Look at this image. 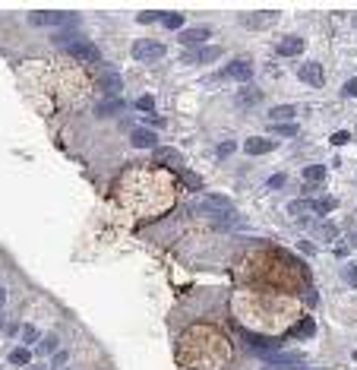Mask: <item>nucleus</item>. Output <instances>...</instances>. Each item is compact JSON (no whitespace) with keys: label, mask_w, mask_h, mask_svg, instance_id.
Instances as JSON below:
<instances>
[{"label":"nucleus","mask_w":357,"mask_h":370,"mask_svg":"<svg viewBox=\"0 0 357 370\" xmlns=\"http://www.w3.org/2000/svg\"><path fill=\"white\" fill-rule=\"evenodd\" d=\"M70 361V355H67V351H57V355H54V367H64Z\"/></svg>","instance_id":"40"},{"label":"nucleus","mask_w":357,"mask_h":370,"mask_svg":"<svg viewBox=\"0 0 357 370\" xmlns=\"http://www.w3.org/2000/svg\"><path fill=\"white\" fill-rule=\"evenodd\" d=\"M234 361V345L221 329L196 323L177 339V364L183 370H224Z\"/></svg>","instance_id":"4"},{"label":"nucleus","mask_w":357,"mask_h":370,"mask_svg":"<svg viewBox=\"0 0 357 370\" xmlns=\"http://www.w3.org/2000/svg\"><path fill=\"white\" fill-rule=\"evenodd\" d=\"M161 23H164V29L177 32V29H183V13H164V16H161Z\"/></svg>","instance_id":"24"},{"label":"nucleus","mask_w":357,"mask_h":370,"mask_svg":"<svg viewBox=\"0 0 357 370\" xmlns=\"http://www.w3.org/2000/svg\"><path fill=\"white\" fill-rule=\"evenodd\" d=\"M351 240H354V244H357V234H354V237H351Z\"/></svg>","instance_id":"45"},{"label":"nucleus","mask_w":357,"mask_h":370,"mask_svg":"<svg viewBox=\"0 0 357 370\" xmlns=\"http://www.w3.org/2000/svg\"><path fill=\"white\" fill-rule=\"evenodd\" d=\"M342 95H345V98H354V95H357V76L345 83V89H342Z\"/></svg>","instance_id":"36"},{"label":"nucleus","mask_w":357,"mask_h":370,"mask_svg":"<svg viewBox=\"0 0 357 370\" xmlns=\"http://www.w3.org/2000/svg\"><path fill=\"white\" fill-rule=\"evenodd\" d=\"M10 361L23 367V364H29V361H32V351H29L26 345H19V348H13V351H10Z\"/></svg>","instance_id":"26"},{"label":"nucleus","mask_w":357,"mask_h":370,"mask_svg":"<svg viewBox=\"0 0 357 370\" xmlns=\"http://www.w3.org/2000/svg\"><path fill=\"white\" fill-rule=\"evenodd\" d=\"M133 54L136 60H142V64H149V60H158V57H164V45L161 42H155V38H139V42H133Z\"/></svg>","instance_id":"8"},{"label":"nucleus","mask_w":357,"mask_h":370,"mask_svg":"<svg viewBox=\"0 0 357 370\" xmlns=\"http://www.w3.org/2000/svg\"><path fill=\"white\" fill-rule=\"evenodd\" d=\"M4 304H7V291H4V288H0V307H4Z\"/></svg>","instance_id":"42"},{"label":"nucleus","mask_w":357,"mask_h":370,"mask_svg":"<svg viewBox=\"0 0 357 370\" xmlns=\"http://www.w3.org/2000/svg\"><path fill=\"white\" fill-rule=\"evenodd\" d=\"M130 142H133L136 149H158V133L149 130V127H139V130L130 133Z\"/></svg>","instance_id":"11"},{"label":"nucleus","mask_w":357,"mask_h":370,"mask_svg":"<svg viewBox=\"0 0 357 370\" xmlns=\"http://www.w3.org/2000/svg\"><path fill=\"white\" fill-rule=\"evenodd\" d=\"M256 358L266 364L269 370H275V367H304V355H297V351H275V348H266V351H256Z\"/></svg>","instance_id":"7"},{"label":"nucleus","mask_w":357,"mask_h":370,"mask_svg":"<svg viewBox=\"0 0 357 370\" xmlns=\"http://www.w3.org/2000/svg\"><path fill=\"white\" fill-rule=\"evenodd\" d=\"M152 155H155V161H174V158H177L174 149H161V146H158V149H152Z\"/></svg>","instance_id":"31"},{"label":"nucleus","mask_w":357,"mask_h":370,"mask_svg":"<svg viewBox=\"0 0 357 370\" xmlns=\"http://www.w3.org/2000/svg\"><path fill=\"white\" fill-rule=\"evenodd\" d=\"M269 117H272V124H291L294 108H291V105H278V108H272V111H269Z\"/></svg>","instance_id":"22"},{"label":"nucleus","mask_w":357,"mask_h":370,"mask_svg":"<svg viewBox=\"0 0 357 370\" xmlns=\"http://www.w3.org/2000/svg\"><path fill=\"white\" fill-rule=\"evenodd\" d=\"M272 149H275V142L266 139V136H250L247 142H243V152H247V155H266Z\"/></svg>","instance_id":"17"},{"label":"nucleus","mask_w":357,"mask_h":370,"mask_svg":"<svg viewBox=\"0 0 357 370\" xmlns=\"http://www.w3.org/2000/svg\"><path fill=\"white\" fill-rule=\"evenodd\" d=\"M215 57H221V48H199V51H186L183 54V60L186 64H212Z\"/></svg>","instance_id":"15"},{"label":"nucleus","mask_w":357,"mask_h":370,"mask_svg":"<svg viewBox=\"0 0 357 370\" xmlns=\"http://www.w3.org/2000/svg\"><path fill=\"white\" fill-rule=\"evenodd\" d=\"M29 370H45V367H29Z\"/></svg>","instance_id":"44"},{"label":"nucleus","mask_w":357,"mask_h":370,"mask_svg":"<svg viewBox=\"0 0 357 370\" xmlns=\"http://www.w3.org/2000/svg\"><path fill=\"white\" fill-rule=\"evenodd\" d=\"M297 76H300V83H307V86H313V89H319L326 83V76H323V67L319 64H304L297 70Z\"/></svg>","instance_id":"13"},{"label":"nucleus","mask_w":357,"mask_h":370,"mask_svg":"<svg viewBox=\"0 0 357 370\" xmlns=\"http://www.w3.org/2000/svg\"><path fill=\"white\" fill-rule=\"evenodd\" d=\"M23 342H26V348H29V345H38V329L26 326V329H23Z\"/></svg>","instance_id":"32"},{"label":"nucleus","mask_w":357,"mask_h":370,"mask_svg":"<svg viewBox=\"0 0 357 370\" xmlns=\"http://www.w3.org/2000/svg\"><path fill=\"white\" fill-rule=\"evenodd\" d=\"M275 370H310V367H275Z\"/></svg>","instance_id":"43"},{"label":"nucleus","mask_w":357,"mask_h":370,"mask_svg":"<svg viewBox=\"0 0 357 370\" xmlns=\"http://www.w3.org/2000/svg\"><path fill=\"white\" fill-rule=\"evenodd\" d=\"M183 180H186V187H190V190H199V187H202V180H199L193 171H183Z\"/></svg>","instance_id":"34"},{"label":"nucleus","mask_w":357,"mask_h":370,"mask_svg":"<svg viewBox=\"0 0 357 370\" xmlns=\"http://www.w3.org/2000/svg\"><path fill=\"white\" fill-rule=\"evenodd\" d=\"M335 206H338V199H335V196H323V199H316L313 212H316V215H326V212H332Z\"/></svg>","instance_id":"25"},{"label":"nucleus","mask_w":357,"mask_h":370,"mask_svg":"<svg viewBox=\"0 0 357 370\" xmlns=\"http://www.w3.org/2000/svg\"><path fill=\"white\" fill-rule=\"evenodd\" d=\"M212 29L209 26H193V29H183L180 32V45H205L209 42Z\"/></svg>","instance_id":"14"},{"label":"nucleus","mask_w":357,"mask_h":370,"mask_svg":"<svg viewBox=\"0 0 357 370\" xmlns=\"http://www.w3.org/2000/svg\"><path fill=\"white\" fill-rule=\"evenodd\" d=\"M354 361H357V351H354Z\"/></svg>","instance_id":"46"},{"label":"nucleus","mask_w":357,"mask_h":370,"mask_svg":"<svg viewBox=\"0 0 357 370\" xmlns=\"http://www.w3.org/2000/svg\"><path fill=\"white\" fill-rule=\"evenodd\" d=\"M215 79H234V83L250 86V79H253V64H250V60H231Z\"/></svg>","instance_id":"9"},{"label":"nucleus","mask_w":357,"mask_h":370,"mask_svg":"<svg viewBox=\"0 0 357 370\" xmlns=\"http://www.w3.org/2000/svg\"><path fill=\"white\" fill-rule=\"evenodd\" d=\"M313 206H316V199H307V196H300V199H294L291 202V215L294 218H307V212H313Z\"/></svg>","instance_id":"19"},{"label":"nucleus","mask_w":357,"mask_h":370,"mask_svg":"<svg viewBox=\"0 0 357 370\" xmlns=\"http://www.w3.org/2000/svg\"><path fill=\"white\" fill-rule=\"evenodd\" d=\"M234 152H237V142H234V139L218 142V149H215V155H218V158H228V155H234Z\"/></svg>","instance_id":"28"},{"label":"nucleus","mask_w":357,"mask_h":370,"mask_svg":"<svg viewBox=\"0 0 357 370\" xmlns=\"http://www.w3.org/2000/svg\"><path fill=\"white\" fill-rule=\"evenodd\" d=\"M323 180H326V168H323V165H310V168H304V183L319 187Z\"/></svg>","instance_id":"21"},{"label":"nucleus","mask_w":357,"mask_h":370,"mask_svg":"<svg viewBox=\"0 0 357 370\" xmlns=\"http://www.w3.org/2000/svg\"><path fill=\"white\" fill-rule=\"evenodd\" d=\"M57 336H51V339H41L38 342V351H41V355H57Z\"/></svg>","instance_id":"29"},{"label":"nucleus","mask_w":357,"mask_h":370,"mask_svg":"<svg viewBox=\"0 0 357 370\" xmlns=\"http://www.w3.org/2000/svg\"><path fill=\"white\" fill-rule=\"evenodd\" d=\"M278 57H300L304 54V38H297V35H288V38H281L278 48H275Z\"/></svg>","instance_id":"12"},{"label":"nucleus","mask_w":357,"mask_h":370,"mask_svg":"<svg viewBox=\"0 0 357 370\" xmlns=\"http://www.w3.org/2000/svg\"><path fill=\"white\" fill-rule=\"evenodd\" d=\"M234 279L247 288H266V291H297L310 285V269L300 266L285 250H259L247 253L234 266Z\"/></svg>","instance_id":"3"},{"label":"nucleus","mask_w":357,"mask_h":370,"mask_svg":"<svg viewBox=\"0 0 357 370\" xmlns=\"http://www.w3.org/2000/svg\"><path fill=\"white\" fill-rule=\"evenodd\" d=\"M269 133L291 139V136H297V124H294V120H291V124H269Z\"/></svg>","instance_id":"23"},{"label":"nucleus","mask_w":357,"mask_h":370,"mask_svg":"<svg viewBox=\"0 0 357 370\" xmlns=\"http://www.w3.org/2000/svg\"><path fill=\"white\" fill-rule=\"evenodd\" d=\"M120 76H114V73H111V76H101V89L108 92V95H117V92H120Z\"/></svg>","instance_id":"27"},{"label":"nucleus","mask_w":357,"mask_h":370,"mask_svg":"<svg viewBox=\"0 0 357 370\" xmlns=\"http://www.w3.org/2000/svg\"><path fill=\"white\" fill-rule=\"evenodd\" d=\"M297 250H300V253H307V256H313V253H316V247L310 244V240H300V244H297Z\"/></svg>","instance_id":"39"},{"label":"nucleus","mask_w":357,"mask_h":370,"mask_svg":"<svg viewBox=\"0 0 357 370\" xmlns=\"http://www.w3.org/2000/svg\"><path fill=\"white\" fill-rule=\"evenodd\" d=\"M342 275H345V282H348L351 288H357V266H345Z\"/></svg>","instance_id":"35"},{"label":"nucleus","mask_w":357,"mask_h":370,"mask_svg":"<svg viewBox=\"0 0 357 370\" xmlns=\"http://www.w3.org/2000/svg\"><path fill=\"white\" fill-rule=\"evenodd\" d=\"M114 196L120 209L130 212V218H158L174 206V180L158 168H130L117 180Z\"/></svg>","instance_id":"2"},{"label":"nucleus","mask_w":357,"mask_h":370,"mask_svg":"<svg viewBox=\"0 0 357 370\" xmlns=\"http://www.w3.org/2000/svg\"><path fill=\"white\" fill-rule=\"evenodd\" d=\"M319 234H323L326 240H335V237H338V228H335V225H319Z\"/></svg>","instance_id":"37"},{"label":"nucleus","mask_w":357,"mask_h":370,"mask_svg":"<svg viewBox=\"0 0 357 370\" xmlns=\"http://www.w3.org/2000/svg\"><path fill=\"white\" fill-rule=\"evenodd\" d=\"M123 108H127V105H123L120 98H104V101L95 108V117H117Z\"/></svg>","instance_id":"18"},{"label":"nucleus","mask_w":357,"mask_h":370,"mask_svg":"<svg viewBox=\"0 0 357 370\" xmlns=\"http://www.w3.org/2000/svg\"><path fill=\"white\" fill-rule=\"evenodd\" d=\"M288 336H291V339H313V336H316V320H313V317H300V320L291 326Z\"/></svg>","instance_id":"16"},{"label":"nucleus","mask_w":357,"mask_h":370,"mask_svg":"<svg viewBox=\"0 0 357 370\" xmlns=\"http://www.w3.org/2000/svg\"><path fill=\"white\" fill-rule=\"evenodd\" d=\"M348 139H351V133H332V142H335V146H345Z\"/></svg>","instance_id":"41"},{"label":"nucleus","mask_w":357,"mask_h":370,"mask_svg":"<svg viewBox=\"0 0 357 370\" xmlns=\"http://www.w3.org/2000/svg\"><path fill=\"white\" fill-rule=\"evenodd\" d=\"M136 19H139L142 26H149V23H155V19H161V16H158V13H152V10H145V13H139V16H136Z\"/></svg>","instance_id":"38"},{"label":"nucleus","mask_w":357,"mask_h":370,"mask_svg":"<svg viewBox=\"0 0 357 370\" xmlns=\"http://www.w3.org/2000/svg\"><path fill=\"white\" fill-rule=\"evenodd\" d=\"M193 212H199V215H209V218L215 221V218H221V215L234 212V206H231V199H228V196H218V193H205L199 202H193Z\"/></svg>","instance_id":"6"},{"label":"nucleus","mask_w":357,"mask_h":370,"mask_svg":"<svg viewBox=\"0 0 357 370\" xmlns=\"http://www.w3.org/2000/svg\"><path fill=\"white\" fill-rule=\"evenodd\" d=\"M32 26H51V29H76L79 26V13H67V10H48V13H29Z\"/></svg>","instance_id":"5"},{"label":"nucleus","mask_w":357,"mask_h":370,"mask_svg":"<svg viewBox=\"0 0 357 370\" xmlns=\"http://www.w3.org/2000/svg\"><path fill=\"white\" fill-rule=\"evenodd\" d=\"M285 183H288L285 174H272V177H269V190H285Z\"/></svg>","instance_id":"33"},{"label":"nucleus","mask_w":357,"mask_h":370,"mask_svg":"<svg viewBox=\"0 0 357 370\" xmlns=\"http://www.w3.org/2000/svg\"><path fill=\"white\" fill-rule=\"evenodd\" d=\"M136 108L142 111V114H152V111H155V98H152V95H139V98H136Z\"/></svg>","instance_id":"30"},{"label":"nucleus","mask_w":357,"mask_h":370,"mask_svg":"<svg viewBox=\"0 0 357 370\" xmlns=\"http://www.w3.org/2000/svg\"><path fill=\"white\" fill-rule=\"evenodd\" d=\"M231 320L240 326V332L278 339L281 332H291V326L300 320V304L291 294L240 285L231 294Z\"/></svg>","instance_id":"1"},{"label":"nucleus","mask_w":357,"mask_h":370,"mask_svg":"<svg viewBox=\"0 0 357 370\" xmlns=\"http://www.w3.org/2000/svg\"><path fill=\"white\" fill-rule=\"evenodd\" d=\"M70 57H79V60H89V64H95L101 54H98V48L92 45V42H86V38H76V42H70L67 48H64Z\"/></svg>","instance_id":"10"},{"label":"nucleus","mask_w":357,"mask_h":370,"mask_svg":"<svg viewBox=\"0 0 357 370\" xmlns=\"http://www.w3.org/2000/svg\"><path fill=\"white\" fill-rule=\"evenodd\" d=\"M259 98H262V89L250 83V86H243V89H240V95H237V105H256Z\"/></svg>","instance_id":"20"}]
</instances>
